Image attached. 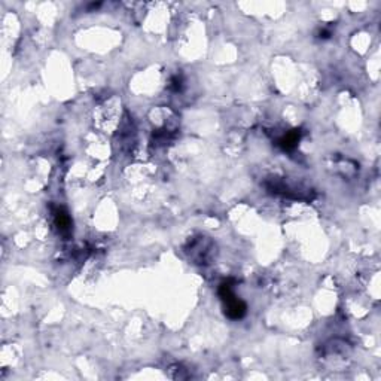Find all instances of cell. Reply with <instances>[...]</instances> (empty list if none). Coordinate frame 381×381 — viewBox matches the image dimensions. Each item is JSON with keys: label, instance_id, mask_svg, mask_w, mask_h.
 Masks as SVG:
<instances>
[{"label": "cell", "instance_id": "6da1fadb", "mask_svg": "<svg viewBox=\"0 0 381 381\" xmlns=\"http://www.w3.org/2000/svg\"><path fill=\"white\" fill-rule=\"evenodd\" d=\"M219 295H221V300L224 303L225 314L228 316L229 319L240 320V319H243L246 316L248 307H246V304L241 300L237 298V295L232 290V285L229 282H224L221 285V287H219Z\"/></svg>", "mask_w": 381, "mask_h": 381}, {"label": "cell", "instance_id": "7a4b0ae2", "mask_svg": "<svg viewBox=\"0 0 381 381\" xmlns=\"http://www.w3.org/2000/svg\"><path fill=\"white\" fill-rule=\"evenodd\" d=\"M301 139V131L300 130H292L289 133H286L280 140L279 145L285 149V151H292L298 146V142Z\"/></svg>", "mask_w": 381, "mask_h": 381}, {"label": "cell", "instance_id": "3957f363", "mask_svg": "<svg viewBox=\"0 0 381 381\" xmlns=\"http://www.w3.org/2000/svg\"><path fill=\"white\" fill-rule=\"evenodd\" d=\"M56 225L61 232H66L70 229V217L64 210L58 209L56 211Z\"/></svg>", "mask_w": 381, "mask_h": 381}]
</instances>
